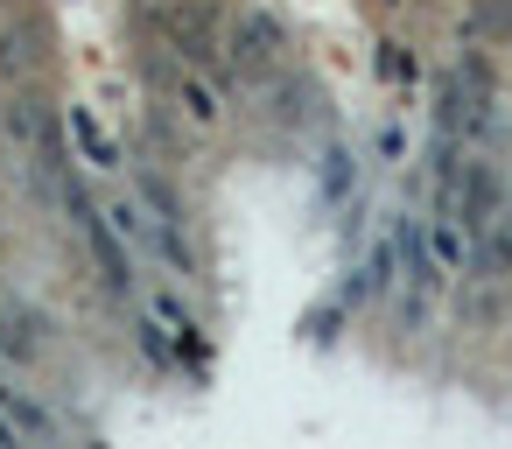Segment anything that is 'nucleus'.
Returning <instances> with one entry per match:
<instances>
[{
  "mask_svg": "<svg viewBox=\"0 0 512 449\" xmlns=\"http://www.w3.org/2000/svg\"><path fill=\"white\" fill-rule=\"evenodd\" d=\"M281 50H288L281 22H274L267 8H246L239 29H232V64H239L246 78H267V71H281Z\"/></svg>",
  "mask_w": 512,
  "mask_h": 449,
  "instance_id": "1",
  "label": "nucleus"
},
{
  "mask_svg": "<svg viewBox=\"0 0 512 449\" xmlns=\"http://www.w3.org/2000/svg\"><path fill=\"white\" fill-rule=\"evenodd\" d=\"M393 253H400V267H407V281L414 288H435V260H428V246H421V225H393Z\"/></svg>",
  "mask_w": 512,
  "mask_h": 449,
  "instance_id": "2",
  "label": "nucleus"
},
{
  "mask_svg": "<svg viewBox=\"0 0 512 449\" xmlns=\"http://www.w3.org/2000/svg\"><path fill=\"white\" fill-rule=\"evenodd\" d=\"M71 134H78V148H85V162H92V169H113V162H120V148L106 141V127H99L85 106H71Z\"/></svg>",
  "mask_w": 512,
  "mask_h": 449,
  "instance_id": "3",
  "label": "nucleus"
},
{
  "mask_svg": "<svg viewBox=\"0 0 512 449\" xmlns=\"http://www.w3.org/2000/svg\"><path fill=\"white\" fill-rule=\"evenodd\" d=\"M176 92H183V106H190V120H197V127H218V113H225V106H218V92H211V78H204V71H183V78H176Z\"/></svg>",
  "mask_w": 512,
  "mask_h": 449,
  "instance_id": "4",
  "label": "nucleus"
},
{
  "mask_svg": "<svg viewBox=\"0 0 512 449\" xmlns=\"http://www.w3.org/2000/svg\"><path fill=\"white\" fill-rule=\"evenodd\" d=\"M484 232H491V239L477 246V260H484L491 274H512V211H498V218H491Z\"/></svg>",
  "mask_w": 512,
  "mask_h": 449,
  "instance_id": "5",
  "label": "nucleus"
},
{
  "mask_svg": "<svg viewBox=\"0 0 512 449\" xmlns=\"http://www.w3.org/2000/svg\"><path fill=\"white\" fill-rule=\"evenodd\" d=\"M0 351H15V358H29V351H36V323H29L22 309L0 316Z\"/></svg>",
  "mask_w": 512,
  "mask_h": 449,
  "instance_id": "6",
  "label": "nucleus"
}]
</instances>
